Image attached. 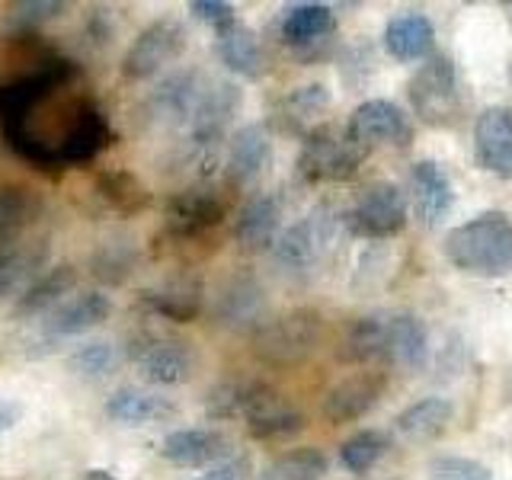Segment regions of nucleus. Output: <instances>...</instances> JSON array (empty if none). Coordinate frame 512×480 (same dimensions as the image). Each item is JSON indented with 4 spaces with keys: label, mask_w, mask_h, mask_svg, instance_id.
I'll use <instances>...</instances> for the list:
<instances>
[{
    "label": "nucleus",
    "mask_w": 512,
    "mask_h": 480,
    "mask_svg": "<svg viewBox=\"0 0 512 480\" xmlns=\"http://www.w3.org/2000/svg\"><path fill=\"white\" fill-rule=\"evenodd\" d=\"M336 26V16L327 4H295L282 16V39L288 45H311L330 36Z\"/></svg>",
    "instance_id": "32"
},
{
    "label": "nucleus",
    "mask_w": 512,
    "mask_h": 480,
    "mask_svg": "<svg viewBox=\"0 0 512 480\" xmlns=\"http://www.w3.org/2000/svg\"><path fill=\"white\" fill-rule=\"evenodd\" d=\"M183 52H186L183 23H176V20H170V16H164V20H154L151 26H144L138 32V39L125 52L122 74L128 80L154 77L160 68H167V64L176 61Z\"/></svg>",
    "instance_id": "9"
},
{
    "label": "nucleus",
    "mask_w": 512,
    "mask_h": 480,
    "mask_svg": "<svg viewBox=\"0 0 512 480\" xmlns=\"http://www.w3.org/2000/svg\"><path fill=\"white\" fill-rule=\"evenodd\" d=\"M16 416H20V407L10 404V400H0V432L10 429L16 423Z\"/></svg>",
    "instance_id": "45"
},
{
    "label": "nucleus",
    "mask_w": 512,
    "mask_h": 480,
    "mask_svg": "<svg viewBox=\"0 0 512 480\" xmlns=\"http://www.w3.org/2000/svg\"><path fill=\"white\" fill-rule=\"evenodd\" d=\"M365 157L368 154H362L346 138V132H336L330 125H314L301 144L298 176L304 183H343L356 176Z\"/></svg>",
    "instance_id": "5"
},
{
    "label": "nucleus",
    "mask_w": 512,
    "mask_h": 480,
    "mask_svg": "<svg viewBox=\"0 0 512 480\" xmlns=\"http://www.w3.org/2000/svg\"><path fill=\"white\" fill-rule=\"evenodd\" d=\"M39 215V202L23 186L0 189V244H13Z\"/></svg>",
    "instance_id": "33"
},
{
    "label": "nucleus",
    "mask_w": 512,
    "mask_h": 480,
    "mask_svg": "<svg viewBox=\"0 0 512 480\" xmlns=\"http://www.w3.org/2000/svg\"><path fill=\"white\" fill-rule=\"evenodd\" d=\"M80 480H119V477H112L109 471H100V468H93V471H87Z\"/></svg>",
    "instance_id": "46"
},
{
    "label": "nucleus",
    "mask_w": 512,
    "mask_h": 480,
    "mask_svg": "<svg viewBox=\"0 0 512 480\" xmlns=\"http://www.w3.org/2000/svg\"><path fill=\"white\" fill-rule=\"evenodd\" d=\"M327 106H330V93L324 84H304V87H295L285 96L282 112L295 128H304L308 122H314Z\"/></svg>",
    "instance_id": "38"
},
{
    "label": "nucleus",
    "mask_w": 512,
    "mask_h": 480,
    "mask_svg": "<svg viewBox=\"0 0 512 480\" xmlns=\"http://www.w3.org/2000/svg\"><path fill=\"white\" fill-rule=\"evenodd\" d=\"M272 160V141L263 125L237 128L228 148V176L234 186H250L260 180Z\"/></svg>",
    "instance_id": "20"
},
{
    "label": "nucleus",
    "mask_w": 512,
    "mask_h": 480,
    "mask_svg": "<svg viewBox=\"0 0 512 480\" xmlns=\"http://www.w3.org/2000/svg\"><path fill=\"white\" fill-rule=\"evenodd\" d=\"M132 359L138 365V372L144 381L151 384H186L196 372V352L189 343L173 340V336H157V333H144L138 340H132Z\"/></svg>",
    "instance_id": "7"
},
{
    "label": "nucleus",
    "mask_w": 512,
    "mask_h": 480,
    "mask_svg": "<svg viewBox=\"0 0 512 480\" xmlns=\"http://www.w3.org/2000/svg\"><path fill=\"white\" fill-rule=\"evenodd\" d=\"M407 228V202L394 183L368 186L349 212V231L368 240H388Z\"/></svg>",
    "instance_id": "10"
},
{
    "label": "nucleus",
    "mask_w": 512,
    "mask_h": 480,
    "mask_svg": "<svg viewBox=\"0 0 512 480\" xmlns=\"http://www.w3.org/2000/svg\"><path fill=\"white\" fill-rule=\"evenodd\" d=\"M324 474H327V455L320 448L304 445L272 461L266 480H324Z\"/></svg>",
    "instance_id": "36"
},
{
    "label": "nucleus",
    "mask_w": 512,
    "mask_h": 480,
    "mask_svg": "<svg viewBox=\"0 0 512 480\" xmlns=\"http://www.w3.org/2000/svg\"><path fill=\"white\" fill-rule=\"evenodd\" d=\"M384 391H388V372H384V368H365V372L346 375L343 381H336L324 394L320 413H324L333 426L356 423L378 404Z\"/></svg>",
    "instance_id": "11"
},
{
    "label": "nucleus",
    "mask_w": 512,
    "mask_h": 480,
    "mask_svg": "<svg viewBox=\"0 0 512 480\" xmlns=\"http://www.w3.org/2000/svg\"><path fill=\"white\" fill-rule=\"evenodd\" d=\"M112 125L106 119V112L96 106L93 100H80L74 116L64 128V135L58 141V164L61 167H74V164H90V160L106 151L112 144Z\"/></svg>",
    "instance_id": "12"
},
{
    "label": "nucleus",
    "mask_w": 512,
    "mask_h": 480,
    "mask_svg": "<svg viewBox=\"0 0 512 480\" xmlns=\"http://www.w3.org/2000/svg\"><path fill=\"white\" fill-rule=\"evenodd\" d=\"M215 317L228 330H260L266 317V292L253 276H231L215 295Z\"/></svg>",
    "instance_id": "15"
},
{
    "label": "nucleus",
    "mask_w": 512,
    "mask_h": 480,
    "mask_svg": "<svg viewBox=\"0 0 512 480\" xmlns=\"http://www.w3.org/2000/svg\"><path fill=\"white\" fill-rule=\"evenodd\" d=\"M224 221V202L212 189H183L167 199L164 231L173 240H196Z\"/></svg>",
    "instance_id": "13"
},
{
    "label": "nucleus",
    "mask_w": 512,
    "mask_h": 480,
    "mask_svg": "<svg viewBox=\"0 0 512 480\" xmlns=\"http://www.w3.org/2000/svg\"><path fill=\"white\" fill-rule=\"evenodd\" d=\"M384 346L388 365L420 368L429 356V330L416 314H384Z\"/></svg>",
    "instance_id": "22"
},
{
    "label": "nucleus",
    "mask_w": 512,
    "mask_h": 480,
    "mask_svg": "<svg viewBox=\"0 0 512 480\" xmlns=\"http://www.w3.org/2000/svg\"><path fill=\"white\" fill-rule=\"evenodd\" d=\"M445 260L464 276L500 279L512 272V218L484 212L458 224L445 237Z\"/></svg>",
    "instance_id": "1"
},
{
    "label": "nucleus",
    "mask_w": 512,
    "mask_h": 480,
    "mask_svg": "<svg viewBox=\"0 0 512 480\" xmlns=\"http://www.w3.org/2000/svg\"><path fill=\"white\" fill-rule=\"evenodd\" d=\"M474 157L496 180H512V109L487 106L474 122Z\"/></svg>",
    "instance_id": "14"
},
{
    "label": "nucleus",
    "mask_w": 512,
    "mask_h": 480,
    "mask_svg": "<svg viewBox=\"0 0 512 480\" xmlns=\"http://www.w3.org/2000/svg\"><path fill=\"white\" fill-rule=\"evenodd\" d=\"M250 458H224L218 464H212L205 474H199L196 480H247L250 477Z\"/></svg>",
    "instance_id": "44"
},
{
    "label": "nucleus",
    "mask_w": 512,
    "mask_h": 480,
    "mask_svg": "<svg viewBox=\"0 0 512 480\" xmlns=\"http://www.w3.org/2000/svg\"><path fill=\"white\" fill-rule=\"evenodd\" d=\"M247 429L253 439H263V442L288 439V436H298L304 429V413L295 410L292 404H285L276 391H269L260 404L247 413Z\"/></svg>",
    "instance_id": "27"
},
{
    "label": "nucleus",
    "mask_w": 512,
    "mask_h": 480,
    "mask_svg": "<svg viewBox=\"0 0 512 480\" xmlns=\"http://www.w3.org/2000/svg\"><path fill=\"white\" fill-rule=\"evenodd\" d=\"M173 404L167 397H160L154 391H141V388H119L112 391L106 400V416L122 426H148L160 423L173 416Z\"/></svg>",
    "instance_id": "25"
},
{
    "label": "nucleus",
    "mask_w": 512,
    "mask_h": 480,
    "mask_svg": "<svg viewBox=\"0 0 512 480\" xmlns=\"http://www.w3.org/2000/svg\"><path fill=\"white\" fill-rule=\"evenodd\" d=\"M407 96L413 112L426 125H452L461 116V93H458V74L455 61L448 55H429L423 68L410 77Z\"/></svg>",
    "instance_id": "4"
},
{
    "label": "nucleus",
    "mask_w": 512,
    "mask_h": 480,
    "mask_svg": "<svg viewBox=\"0 0 512 480\" xmlns=\"http://www.w3.org/2000/svg\"><path fill=\"white\" fill-rule=\"evenodd\" d=\"M64 10H68L64 0H20V4L10 7L4 23L13 26V29H20L23 36H26V32H32L36 26H42L48 20H58Z\"/></svg>",
    "instance_id": "40"
},
{
    "label": "nucleus",
    "mask_w": 512,
    "mask_h": 480,
    "mask_svg": "<svg viewBox=\"0 0 512 480\" xmlns=\"http://www.w3.org/2000/svg\"><path fill=\"white\" fill-rule=\"evenodd\" d=\"M320 336H324V317L311 308H295L263 320V327L253 333V352L266 365H298L317 349Z\"/></svg>",
    "instance_id": "2"
},
{
    "label": "nucleus",
    "mask_w": 512,
    "mask_h": 480,
    "mask_svg": "<svg viewBox=\"0 0 512 480\" xmlns=\"http://www.w3.org/2000/svg\"><path fill=\"white\" fill-rule=\"evenodd\" d=\"M432 45H436V26L420 10L397 13L384 26V48L394 61H423Z\"/></svg>",
    "instance_id": "19"
},
{
    "label": "nucleus",
    "mask_w": 512,
    "mask_h": 480,
    "mask_svg": "<svg viewBox=\"0 0 512 480\" xmlns=\"http://www.w3.org/2000/svg\"><path fill=\"white\" fill-rule=\"evenodd\" d=\"M330 240V221L320 218V215H308L295 221L292 228L282 231L276 240V260L282 266H292V269H304L311 266L320 250L327 247Z\"/></svg>",
    "instance_id": "24"
},
{
    "label": "nucleus",
    "mask_w": 512,
    "mask_h": 480,
    "mask_svg": "<svg viewBox=\"0 0 512 480\" xmlns=\"http://www.w3.org/2000/svg\"><path fill=\"white\" fill-rule=\"evenodd\" d=\"M429 480H493V474L464 455H439L429 461Z\"/></svg>",
    "instance_id": "41"
},
{
    "label": "nucleus",
    "mask_w": 512,
    "mask_h": 480,
    "mask_svg": "<svg viewBox=\"0 0 512 480\" xmlns=\"http://www.w3.org/2000/svg\"><path fill=\"white\" fill-rule=\"evenodd\" d=\"M218 58L240 77H260L263 71V48L256 42V32L240 20L218 29Z\"/></svg>",
    "instance_id": "30"
},
{
    "label": "nucleus",
    "mask_w": 512,
    "mask_h": 480,
    "mask_svg": "<svg viewBox=\"0 0 512 480\" xmlns=\"http://www.w3.org/2000/svg\"><path fill=\"white\" fill-rule=\"evenodd\" d=\"M189 13L196 16V20L215 26V32L237 20V10H234V4H228V0H192Z\"/></svg>",
    "instance_id": "43"
},
{
    "label": "nucleus",
    "mask_w": 512,
    "mask_h": 480,
    "mask_svg": "<svg viewBox=\"0 0 512 480\" xmlns=\"http://www.w3.org/2000/svg\"><path fill=\"white\" fill-rule=\"evenodd\" d=\"M231 452V442L218 429L192 426V429H176L160 442V455H164L176 468H212V464L224 461Z\"/></svg>",
    "instance_id": "17"
},
{
    "label": "nucleus",
    "mask_w": 512,
    "mask_h": 480,
    "mask_svg": "<svg viewBox=\"0 0 512 480\" xmlns=\"http://www.w3.org/2000/svg\"><path fill=\"white\" fill-rule=\"evenodd\" d=\"M77 285V269L74 266H55L45 276H39L16 301V317H36L42 311L58 308V301Z\"/></svg>",
    "instance_id": "31"
},
{
    "label": "nucleus",
    "mask_w": 512,
    "mask_h": 480,
    "mask_svg": "<svg viewBox=\"0 0 512 480\" xmlns=\"http://www.w3.org/2000/svg\"><path fill=\"white\" fill-rule=\"evenodd\" d=\"M141 304L154 317L176 320V324H189V320H196L202 311V282L192 279V276L167 279L164 285L148 288V292L141 295Z\"/></svg>",
    "instance_id": "21"
},
{
    "label": "nucleus",
    "mask_w": 512,
    "mask_h": 480,
    "mask_svg": "<svg viewBox=\"0 0 512 480\" xmlns=\"http://www.w3.org/2000/svg\"><path fill=\"white\" fill-rule=\"evenodd\" d=\"M45 260V250L39 247H23V244H10L0 250V298H7L36 276V269Z\"/></svg>",
    "instance_id": "35"
},
{
    "label": "nucleus",
    "mask_w": 512,
    "mask_h": 480,
    "mask_svg": "<svg viewBox=\"0 0 512 480\" xmlns=\"http://www.w3.org/2000/svg\"><path fill=\"white\" fill-rule=\"evenodd\" d=\"M135 266V250L128 240H106L93 256V272L106 282H122Z\"/></svg>",
    "instance_id": "39"
},
{
    "label": "nucleus",
    "mask_w": 512,
    "mask_h": 480,
    "mask_svg": "<svg viewBox=\"0 0 512 480\" xmlns=\"http://www.w3.org/2000/svg\"><path fill=\"white\" fill-rule=\"evenodd\" d=\"M343 132L362 154L375 148H410L413 144V122L391 100H365L352 109Z\"/></svg>",
    "instance_id": "6"
},
{
    "label": "nucleus",
    "mask_w": 512,
    "mask_h": 480,
    "mask_svg": "<svg viewBox=\"0 0 512 480\" xmlns=\"http://www.w3.org/2000/svg\"><path fill=\"white\" fill-rule=\"evenodd\" d=\"M452 416H455L452 400L423 397V400H416V404H410L404 413H400L394 420V426L400 432V439H407V442H432L448 429Z\"/></svg>",
    "instance_id": "26"
},
{
    "label": "nucleus",
    "mask_w": 512,
    "mask_h": 480,
    "mask_svg": "<svg viewBox=\"0 0 512 480\" xmlns=\"http://www.w3.org/2000/svg\"><path fill=\"white\" fill-rule=\"evenodd\" d=\"M388 445L391 442L381 429H362L340 445V464L349 474H365L368 468H375V464L384 458Z\"/></svg>",
    "instance_id": "37"
},
{
    "label": "nucleus",
    "mask_w": 512,
    "mask_h": 480,
    "mask_svg": "<svg viewBox=\"0 0 512 480\" xmlns=\"http://www.w3.org/2000/svg\"><path fill=\"white\" fill-rule=\"evenodd\" d=\"M410 199H413V212L426 228H436L445 221V215L452 212L455 202V189L452 180L445 176V170L436 160H420L410 170Z\"/></svg>",
    "instance_id": "18"
},
{
    "label": "nucleus",
    "mask_w": 512,
    "mask_h": 480,
    "mask_svg": "<svg viewBox=\"0 0 512 480\" xmlns=\"http://www.w3.org/2000/svg\"><path fill=\"white\" fill-rule=\"evenodd\" d=\"M112 365H116V346H109V343H87L71 356V368L77 375H87V378L106 375Z\"/></svg>",
    "instance_id": "42"
},
{
    "label": "nucleus",
    "mask_w": 512,
    "mask_h": 480,
    "mask_svg": "<svg viewBox=\"0 0 512 480\" xmlns=\"http://www.w3.org/2000/svg\"><path fill=\"white\" fill-rule=\"evenodd\" d=\"M240 109V90L234 84H212L205 90L202 103L192 112V119L186 122V135H189V151L196 160L215 157L218 144L228 132L231 119Z\"/></svg>",
    "instance_id": "8"
},
{
    "label": "nucleus",
    "mask_w": 512,
    "mask_h": 480,
    "mask_svg": "<svg viewBox=\"0 0 512 480\" xmlns=\"http://www.w3.org/2000/svg\"><path fill=\"white\" fill-rule=\"evenodd\" d=\"M112 314V301L103 292H84L68 304H58L52 320H48V333L52 336H77L93 327H100Z\"/></svg>",
    "instance_id": "29"
},
{
    "label": "nucleus",
    "mask_w": 512,
    "mask_h": 480,
    "mask_svg": "<svg viewBox=\"0 0 512 480\" xmlns=\"http://www.w3.org/2000/svg\"><path fill=\"white\" fill-rule=\"evenodd\" d=\"M77 74H80V68L74 61L55 55V58H42L32 71L7 80V84H0V125L23 122L39 106L55 100Z\"/></svg>",
    "instance_id": "3"
},
{
    "label": "nucleus",
    "mask_w": 512,
    "mask_h": 480,
    "mask_svg": "<svg viewBox=\"0 0 512 480\" xmlns=\"http://www.w3.org/2000/svg\"><path fill=\"white\" fill-rule=\"evenodd\" d=\"M272 388L263 381H253V378H234V381H221L215 384L212 391H208V400H205V413L212 416V420H237V416H244L260 404V400L269 394Z\"/></svg>",
    "instance_id": "28"
},
{
    "label": "nucleus",
    "mask_w": 512,
    "mask_h": 480,
    "mask_svg": "<svg viewBox=\"0 0 512 480\" xmlns=\"http://www.w3.org/2000/svg\"><path fill=\"white\" fill-rule=\"evenodd\" d=\"M96 189H100V196L109 202V208H116V212H144L151 202L148 189H144V183L138 180L135 173L128 170H109L103 173L100 180H96Z\"/></svg>",
    "instance_id": "34"
},
{
    "label": "nucleus",
    "mask_w": 512,
    "mask_h": 480,
    "mask_svg": "<svg viewBox=\"0 0 512 480\" xmlns=\"http://www.w3.org/2000/svg\"><path fill=\"white\" fill-rule=\"evenodd\" d=\"M208 84L199 71H176L160 80V87L148 100V116L160 125H186L202 103Z\"/></svg>",
    "instance_id": "16"
},
{
    "label": "nucleus",
    "mask_w": 512,
    "mask_h": 480,
    "mask_svg": "<svg viewBox=\"0 0 512 480\" xmlns=\"http://www.w3.org/2000/svg\"><path fill=\"white\" fill-rule=\"evenodd\" d=\"M279 224H282V205L276 196H253L244 208H240L234 237L240 247L247 250H266L276 247L279 240Z\"/></svg>",
    "instance_id": "23"
}]
</instances>
